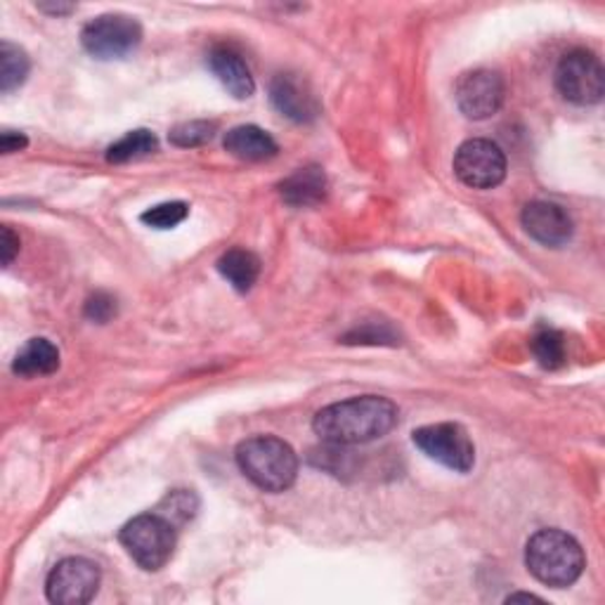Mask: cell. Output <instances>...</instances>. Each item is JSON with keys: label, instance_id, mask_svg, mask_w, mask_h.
I'll return each mask as SVG.
<instances>
[{"label": "cell", "instance_id": "1", "mask_svg": "<svg viewBox=\"0 0 605 605\" xmlns=\"http://www.w3.org/2000/svg\"><path fill=\"white\" fill-rule=\"evenodd\" d=\"M398 416V407L390 400L362 396L324 407L315 414L312 429L329 445H365L396 429Z\"/></svg>", "mask_w": 605, "mask_h": 605}, {"label": "cell", "instance_id": "11", "mask_svg": "<svg viewBox=\"0 0 605 605\" xmlns=\"http://www.w3.org/2000/svg\"><path fill=\"white\" fill-rule=\"evenodd\" d=\"M523 227L525 232L544 247L558 249L570 241L572 237V218L568 210L551 202H533L523 208Z\"/></svg>", "mask_w": 605, "mask_h": 605}, {"label": "cell", "instance_id": "14", "mask_svg": "<svg viewBox=\"0 0 605 605\" xmlns=\"http://www.w3.org/2000/svg\"><path fill=\"white\" fill-rule=\"evenodd\" d=\"M225 149L241 161H267L277 157V142L259 126H237L225 135Z\"/></svg>", "mask_w": 605, "mask_h": 605}, {"label": "cell", "instance_id": "8", "mask_svg": "<svg viewBox=\"0 0 605 605\" xmlns=\"http://www.w3.org/2000/svg\"><path fill=\"white\" fill-rule=\"evenodd\" d=\"M454 175L471 190H492L504 183L506 157L492 140H466L454 155Z\"/></svg>", "mask_w": 605, "mask_h": 605}, {"label": "cell", "instance_id": "5", "mask_svg": "<svg viewBox=\"0 0 605 605\" xmlns=\"http://www.w3.org/2000/svg\"><path fill=\"white\" fill-rule=\"evenodd\" d=\"M81 43L98 59H124L142 43V26L128 14H100L83 26Z\"/></svg>", "mask_w": 605, "mask_h": 605}, {"label": "cell", "instance_id": "13", "mask_svg": "<svg viewBox=\"0 0 605 605\" xmlns=\"http://www.w3.org/2000/svg\"><path fill=\"white\" fill-rule=\"evenodd\" d=\"M206 65L232 98L247 100L253 95L255 81L251 76V69L244 62V57H241L235 48H230V45H216V48L208 53Z\"/></svg>", "mask_w": 605, "mask_h": 605}, {"label": "cell", "instance_id": "20", "mask_svg": "<svg viewBox=\"0 0 605 605\" xmlns=\"http://www.w3.org/2000/svg\"><path fill=\"white\" fill-rule=\"evenodd\" d=\"M28 69H32V62H28L22 48L8 41L0 43V90L3 93H12L14 88H20L26 81Z\"/></svg>", "mask_w": 605, "mask_h": 605}, {"label": "cell", "instance_id": "12", "mask_svg": "<svg viewBox=\"0 0 605 605\" xmlns=\"http://www.w3.org/2000/svg\"><path fill=\"white\" fill-rule=\"evenodd\" d=\"M270 100L279 114L296 121V124H308L320 114V104H317L312 90L296 73L275 76L270 85Z\"/></svg>", "mask_w": 605, "mask_h": 605}, {"label": "cell", "instance_id": "2", "mask_svg": "<svg viewBox=\"0 0 605 605\" xmlns=\"http://www.w3.org/2000/svg\"><path fill=\"white\" fill-rule=\"evenodd\" d=\"M237 466L255 488L265 492L289 490L298 478V457L289 443L275 435H255L237 447Z\"/></svg>", "mask_w": 605, "mask_h": 605}, {"label": "cell", "instance_id": "6", "mask_svg": "<svg viewBox=\"0 0 605 605\" xmlns=\"http://www.w3.org/2000/svg\"><path fill=\"white\" fill-rule=\"evenodd\" d=\"M414 445L429 459L443 464L449 471L468 473L476 464V445L459 423H433L412 433Z\"/></svg>", "mask_w": 605, "mask_h": 605}, {"label": "cell", "instance_id": "17", "mask_svg": "<svg viewBox=\"0 0 605 605\" xmlns=\"http://www.w3.org/2000/svg\"><path fill=\"white\" fill-rule=\"evenodd\" d=\"M218 272L239 294H247L259 282L261 261L259 255L247 249H230L218 259Z\"/></svg>", "mask_w": 605, "mask_h": 605}, {"label": "cell", "instance_id": "7", "mask_svg": "<svg viewBox=\"0 0 605 605\" xmlns=\"http://www.w3.org/2000/svg\"><path fill=\"white\" fill-rule=\"evenodd\" d=\"M556 88L568 102L589 107L598 104L605 93V71L592 50L568 53L556 69Z\"/></svg>", "mask_w": 605, "mask_h": 605}, {"label": "cell", "instance_id": "23", "mask_svg": "<svg viewBox=\"0 0 605 605\" xmlns=\"http://www.w3.org/2000/svg\"><path fill=\"white\" fill-rule=\"evenodd\" d=\"M190 214V206L185 202H169V204H159L155 208L145 210L140 220L147 227H155V230H171V227L180 225Z\"/></svg>", "mask_w": 605, "mask_h": 605}, {"label": "cell", "instance_id": "18", "mask_svg": "<svg viewBox=\"0 0 605 605\" xmlns=\"http://www.w3.org/2000/svg\"><path fill=\"white\" fill-rule=\"evenodd\" d=\"M157 149H159V140L155 133H149L145 128L130 130L107 149V161L110 163H128V161L155 155Z\"/></svg>", "mask_w": 605, "mask_h": 605}, {"label": "cell", "instance_id": "22", "mask_svg": "<svg viewBox=\"0 0 605 605\" xmlns=\"http://www.w3.org/2000/svg\"><path fill=\"white\" fill-rule=\"evenodd\" d=\"M196 506H199V502H196V496L192 492L175 490V492H171L169 496L163 499L157 513H161L163 518H169L178 527V525L187 523L194 516Z\"/></svg>", "mask_w": 605, "mask_h": 605}, {"label": "cell", "instance_id": "15", "mask_svg": "<svg viewBox=\"0 0 605 605\" xmlns=\"http://www.w3.org/2000/svg\"><path fill=\"white\" fill-rule=\"evenodd\" d=\"M282 199L292 206H317L327 196V175L317 165H306L279 185Z\"/></svg>", "mask_w": 605, "mask_h": 605}, {"label": "cell", "instance_id": "24", "mask_svg": "<svg viewBox=\"0 0 605 605\" xmlns=\"http://www.w3.org/2000/svg\"><path fill=\"white\" fill-rule=\"evenodd\" d=\"M116 315V298H112L110 294H95L85 302V317L93 322H110L112 317Z\"/></svg>", "mask_w": 605, "mask_h": 605}, {"label": "cell", "instance_id": "26", "mask_svg": "<svg viewBox=\"0 0 605 605\" xmlns=\"http://www.w3.org/2000/svg\"><path fill=\"white\" fill-rule=\"evenodd\" d=\"M20 251V237L14 235L10 227H3V263L10 265L14 261V255Z\"/></svg>", "mask_w": 605, "mask_h": 605}, {"label": "cell", "instance_id": "10", "mask_svg": "<svg viewBox=\"0 0 605 605\" xmlns=\"http://www.w3.org/2000/svg\"><path fill=\"white\" fill-rule=\"evenodd\" d=\"M454 98H457V104L464 116L482 121L502 110L506 98V85L502 73L490 69H476L461 76L457 90H454Z\"/></svg>", "mask_w": 605, "mask_h": 605}, {"label": "cell", "instance_id": "28", "mask_svg": "<svg viewBox=\"0 0 605 605\" xmlns=\"http://www.w3.org/2000/svg\"><path fill=\"white\" fill-rule=\"evenodd\" d=\"M506 601L509 603H516V601H541V598L535 596V594H511Z\"/></svg>", "mask_w": 605, "mask_h": 605}, {"label": "cell", "instance_id": "19", "mask_svg": "<svg viewBox=\"0 0 605 605\" xmlns=\"http://www.w3.org/2000/svg\"><path fill=\"white\" fill-rule=\"evenodd\" d=\"M529 347H533V355L544 369H561L568 362L566 336L556 329H539L533 341H529Z\"/></svg>", "mask_w": 605, "mask_h": 605}, {"label": "cell", "instance_id": "16", "mask_svg": "<svg viewBox=\"0 0 605 605\" xmlns=\"http://www.w3.org/2000/svg\"><path fill=\"white\" fill-rule=\"evenodd\" d=\"M59 369V351L48 339H32L14 355L12 372L18 376H48Z\"/></svg>", "mask_w": 605, "mask_h": 605}, {"label": "cell", "instance_id": "4", "mask_svg": "<svg viewBox=\"0 0 605 605\" xmlns=\"http://www.w3.org/2000/svg\"><path fill=\"white\" fill-rule=\"evenodd\" d=\"M121 547L147 572H157L171 561L178 544V527L161 513H142L118 533Z\"/></svg>", "mask_w": 605, "mask_h": 605}, {"label": "cell", "instance_id": "27", "mask_svg": "<svg viewBox=\"0 0 605 605\" xmlns=\"http://www.w3.org/2000/svg\"><path fill=\"white\" fill-rule=\"evenodd\" d=\"M43 12H53V14H69L73 12V5H62V3H57V5H38Z\"/></svg>", "mask_w": 605, "mask_h": 605}, {"label": "cell", "instance_id": "9", "mask_svg": "<svg viewBox=\"0 0 605 605\" xmlns=\"http://www.w3.org/2000/svg\"><path fill=\"white\" fill-rule=\"evenodd\" d=\"M100 580L102 574L98 563L81 556H71L53 568L48 584H45V594H48L50 603L57 605H83L95 598Z\"/></svg>", "mask_w": 605, "mask_h": 605}, {"label": "cell", "instance_id": "25", "mask_svg": "<svg viewBox=\"0 0 605 605\" xmlns=\"http://www.w3.org/2000/svg\"><path fill=\"white\" fill-rule=\"evenodd\" d=\"M26 145H28V140L24 138L22 133L5 130L3 135H0V149H3V155H12V151H20Z\"/></svg>", "mask_w": 605, "mask_h": 605}, {"label": "cell", "instance_id": "21", "mask_svg": "<svg viewBox=\"0 0 605 605\" xmlns=\"http://www.w3.org/2000/svg\"><path fill=\"white\" fill-rule=\"evenodd\" d=\"M216 130H218L216 121H187V124L175 126L169 138L175 147H199L214 138Z\"/></svg>", "mask_w": 605, "mask_h": 605}, {"label": "cell", "instance_id": "3", "mask_svg": "<svg viewBox=\"0 0 605 605\" xmlns=\"http://www.w3.org/2000/svg\"><path fill=\"white\" fill-rule=\"evenodd\" d=\"M584 551L580 541L563 529H539L529 537L525 566L535 580L553 589H566L580 580L584 570Z\"/></svg>", "mask_w": 605, "mask_h": 605}]
</instances>
